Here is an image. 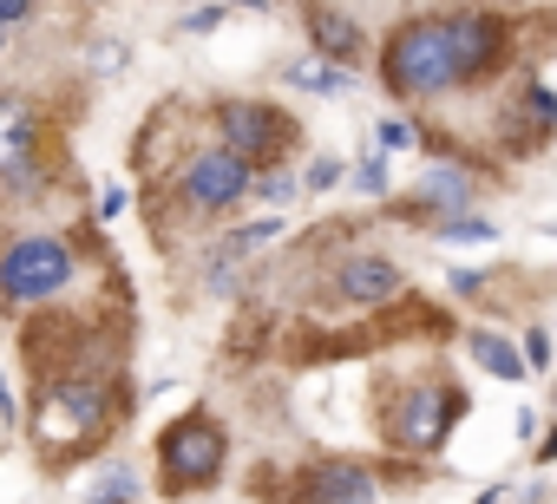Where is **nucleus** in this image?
Returning a JSON list of instances; mask_svg holds the SVG:
<instances>
[{
  "label": "nucleus",
  "instance_id": "1",
  "mask_svg": "<svg viewBox=\"0 0 557 504\" xmlns=\"http://www.w3.org/2000/svg\"><path fill=\"white\" fill-rule=\"evenodd\" d=\"M125 419V387L112 374H66L40 387L34 406V445L53 471H73L79 458H92Z\"/></svg>",
  "mask_w": 557,
  "mask_h": 504
},
{
  "label": "nucleus",
  "instance_id": "2",
  "mask_svg": "<svg viewBox=\"0 0 557 504\" xmlns=\"http://www.w3.org/2000/svg\"><path fill=\"white\" fill-rule=\"evenodd\" d=\"M374 66H381V86H387L400 105H433V99L459 92L446 14H407V21H394L387 40L374 47Z\"/></svg>",
  "mask_w": 557,
  "mask_h": 504
},
{
  "label": "nucleus",
  "instance_id": "3",
  "mask_svg": "<svg viewBox=\"0 0 557 504\" xmlns=\"http://www.w3.org/2000/svg\"><path fill=\"white\" fill-rule=\"evenodd\" d=\"M466 413H472V400L453 374H413L381 400V439L407 458H433L459 432Z\"/></svg>",
  "mask_w": 557,
  "mask_h": 504
},
{
  "label": "nucleus",
  "instance_id": "4",
  "mask_svg": "<svg viewBox=\"0 0 557 504\" xmlns=\"http://www.w3.org/2000/svg\"><path fill=\"white\" fill-rule=\"evenodd\" d=\"M249 190H256V164L236 158V151L216 144V138H197V144L177 158V171H171V203H177L184 216H197V223L236 216V210L249 203Z\"/></svg>",
  "mask_w": 557,
  "mask_h": 504
},
{
  "label": "nucleus",
  "instance_id": "5",
  "mask_svg": "<svg viewBox=\"0 0 557 504\" xmlns=\"http://www.w3.org/2000/svg\"><path fill=\"white\" fill-rule=\"evenodd\" d=\"M79 282V249L53 229H27L0 249V315L8 308H40L60 302Z\"/></svg>",
  "mask_w": 557,
  "mask_h": 504
},
{
  "label": "nucleus",
  "instance_id": "6",
  "mask_svg": "<svg viewBox=\"0 0 557 504\" xmlns=\"http://www.w3.org/2000/svg\"><path fill=\"white\" fill-rule=\"evenodd\" d=\"M203 118H210V138H216V144H230L236 158H249L256 171L296 164L302 125L289 118V105H275V99H210V105H203Z\"/></svg>",
  "mask_w": 557,
  "mask_h": 504
},
{
  "label": "nucleus",
  "instance_id": "7",
  "mask_svg": "<svg viewBox=\"0 0 557 504\" xmlns=\"http://www.w3.org/2000/svg\"><path fill=\"white\" fill-rule=\"evenodd\" d=\"M151 458H158V484H164L171 497H184V491H210V484L223 478V465H230V432H223L216 413L190 406V413H177V419L158 432Z\"/></svg>",
  "mask_w": 557,
  "mask_h": 504
},
{
  "label": "nucleus",
  "instance_id": "8",
  "mask_svg": "<svg viewBox=\"0 0 557 504\" xmlns=\"http://www.w3.org/2000/svg\"><path fill=\"white\" fill-rule=\"evenodd\" d=\"M446 27H453V73H459V92H472V86H485L492 73H505L518 27H511L498 8H453Z\"/></svg>",
  "mask_w": 557,
  "mask_h": 504
},
{
  "label": "nucleus",
  "instance_id": "9",
  "mask_svg": "<svg viewBox=\"0 0 557 504\" xmlns=\"http://www.w3.org/2000/svg\"><path fill=\"white\" fill-rule=\"evenodd\" d=\"M479 197H485L479 164L459 158V151H453V158L433 151L426 171H420V184H413L407 203H394V210H407V216H420V223H440V216H466V210H479Z\"/></svg>",
  "mask_w": 557,
  "mask_h": 504
},
{
  "label": "nucleus",
  "instance_id": "10",
  "mask_svg": "<svg viewBox=\"0 0 557 504\" xmlns=\"http://www.w3.org/2000/svg\"><path fill=\"white\" fill-rule=\"evenodd\" d=\"M329 289L348 302V308H387L407 295V269L387 256V249H342V256L329 263Z\"/></svg>",
  "mask_w": 557,
  "mask_h": 504
},
{
  "label": "nucleus",
  "instance_id": "11",
  "mask_svg": "<svg viewBox=\"0 0 557 504\" xmlns=\"http://www.w3.org/2000/svg\"><path fill=\"white\" fill-rule=\"evenodd\" d=\"M40 184V112L21 92H0V190Z\"/></svg>",
  "mask_w": 557,
  "mask_h": 504
},
{
  "label": "nucleus",
  "instance_id": "12",
  "mask_svg": "<svg viewBox=\"0 0 557 504\" xmlns=\"http://www.w3.org/2000/svg\"><path fill=\"white\" fill-rule=\"evenodd\" d=\"M296 491H302V504H374L381 478L361 458H315V465H302Z\"/></svg>",
  "mask_w": 557,
  "mask_h": 504
},
{
  "label": "nucleus",
  "instance_id": "13",
  "mask_svg": "<svg viewBox=\"0 0 557 504\" xmlns=\"http://www.w3.org/2000/svg\"><path fill=\"white\" fill-rule=\"evenodd\" d=\"M550 131H557V99H550V86L531 79L518 99H505V112H498V144H511V158H537Z\"/></svg>",
  "mask_w": 557,
  "mask_h": 504
},
{
  "label": "nucleus",
  "instance_id": "14",
  "mask_svg": "<svg viewBox=\"0 0 557 504\" xmlns=\"http://www.w3.org/2000/svg\"><path fill=\"white\" fill-rule=\"evenodd\" d=\"M309 53H315V60H329V66L361 73L374 47H368V34H361V21H355V14H342V8H329V0H315V8H309Z\"/></svg>",
  "mask_w": 557,
  "mask_h": 504
},
{
  "label": "nucleus",
  "instance_id": "15",
  "mask_svg": "<svg viewBox=\"0 0 557 504\" xmlns=\"http://www.w3.org/2000/svg\"><path fill=\"white\" fill-rule=\"evenodd\" d=\"M466 354H472L492 380H524V374H531L524 354H518V341L498 335V328H466Z\"/></svg>",
  "mask_w": 557,
  "mask_h": 504
},
{
  "label": "nucleus",
  "instance_id": "16",
  "mask_svg": "<svg viewBox=\"0 0 557 504\" xmlns=\"http://www.w3.org/2000/svg\"><path fill=\"white\" fill-rule=\"evenodd\" d=\"M283 86H296V92H315V99H342L348 86H355V73L348 66H329V60H289L283 66Z\"/></svg>",
  "mask_w": 557,
  "mask_h": 504
},
{
  "label": "nucleus",
  "instance_id": "17",
  "mask_svg": "<svg viewBox=\"0 0 557 504\" xmlns=\"http://www.w3.org/2000/svg\"><path fill=\"white\" fill-rule=\"evenodd\" d=\"M138 491H145L138 465H119V458L86 478V504H138Z\"/></svg>",
  "mask_w": 557,
  "mask_h": 504
},
{
  "label": "nucleus",
  "instance_id": "18",
  "mask_svg": "<svg viewBox=\"0 0 557 504\" xmlns=\"http://www.w3.org/2000/svg\"><path fill=\"white\" fill-rule=\"evenodd\" d=\"M296 197H309V190H302V177H296V164L256 171V190H249V203H269V210H283V203H296Z\"/></svg>",
  "mask_w": 557,
  "mask_h": 504
},
{
  "label": "nucleus",
  "instance_id": "19",
  "mask_svg": "<svg viewBox=\"0 0 557 504\" xmlns=\"http://www.w3.org/2000/svg\"><path fill=\"white\" fill-rule=\"evenodd\" d=\"M374 144H381L387 158H394V151H426V131H420L407 112H394V118H381V125H374Z\"/></svg>",
  "mask_w": 557,
  "mask_h": 504
},
{
  "label": "nucleus",
  "instance_id": "20",
  "mask_svg": "<svg viewBox=\"0 0 557 504\" xmlns=\"http://www.w3.org/2000/svg\"><path fill=\"white\" fill-rule=\"evenodd\" d=\"M433 236H440V242H492L498 229H492L479 210H466V216H440V223H433Z\"/></svg>",
  "mask_w": 557,
  "mask_h": 504
},
{
  "label": "nucleus",
  "instance_id": "21",
  "mask_svg": "<svg viewBox=\"0 0 557 504\" xmlns=\"http://www.w3.org/2000/svg\"><path fill=\"white\" fill-rule=\"evenodd\" d=\"M355 184L368 190V197H387V151L374 144V151H361V164H355Z\"/></svg>",
  "mask_w": 557,
  "mask_h": 504
},
{
  "label": "nucleus",
  "instance_id": "22",
  "mask_svg": "<svg viewBox=\"0 0 557 504\" xmlns=\"http://www.w3.org/2000/svg\"><path fill=\"white\" fill-rule=\"evenodd\" d=\"M342 177H348V164H342V158H315V164L302 171V190H309V197H322V190H335Z\"/></svg>",
  "mask_w": 557,
  "mask_h": 504
},
{
  "label": "nucleus",
  "instance_id": "23",
  "mask_svg": "<svg viewBox=\"0 0 557 504\" xmlns=\"http://www.w3.org/2000/svg\"><path fill=\"white\" fill-rule=\"evenodd\" d=\"M518 354H524V367H531V374H550V328H524Z\"/></svg>",
  "mask_w": 557,
  "mask_h": 504
},
{
  "label": "nucleus",
  "instance_id": "24",
  "mask_svg": "<svg viewBox=\"0 0 557 504\" xmlns=\"http://www.w3.org/2000/svg\"><path fill=\"white\" fill-rule=\"evenodd\" d=\"M223 27V8H190L184 14V34H216Z\"/></svg>",
  "mask_w": 557,
  "mask_h": 504
},
{
  "label": "nucleus",
  "instance_id": "25",
  "mask_svg": "<svg viewBox=\"0 0 557 504\" xmlns=\"http://www.w3.org/2000/svg\"><path fill=\"white\" fill-rule=\"evenodd\" d=\"M125 216V184H106V197H99V223H119Z\"/></svg>",
  "mask_w": 557,
  "mask_h": 504
},
{
  "label": "nucleus",
  "instance_id": "26",
  "mask_svg": "<svg viewBox=\"0 0 557 504\" xmlns=\"http://www.w3.org/2000/svg\"><path fill=\"white\" fill-rule=\"evenodd\" d=\"M485 282H492L485 269H453V295H479Z\"/></svg>",
  "mask_w": 557,
  "mask_h": 504
},
{
  "label": "nucleus",
  "instance_id": "27",
  "mask_svg": "<svg viewBox=\"0 0 557 504\" xmlns=\"http://www.w3.org/2000/svg\"><path fill=\"white\" fill-rule=\"evenodd\" d=\"M0 426H21V406H14V387H8V374H0Z\"/></svg>",
  "mask_w": 557,
  "mask_h": 504
},
{
  "label": "nucleus",
  "instance_id": "28",
  "mask_svg": "<svg viewBox=\"0 0 557 504\" xmlns=\"http://www.w3.org/2000/svg\"><path fill=\"white\" fill-rule=\"evenodd\" d=\"M34 14V0H0V27H14V21H27Z\"/></svg>",
  "mask_w": 557,
  "mask_h": 504
},
{
  "label": "nucleus",
  "instance_id": "29",
  "mask_svg": "<svg viewBox=\"0 0 557 504\" xmlns=\"http://www.w3.org/2000/svg\"><path fill=\"white\" fill-rule=\"evenodd\" d=\"M505 497H511L505 484H492V491H479V504H505Z\"/></svg>",
  "mask_w": 557,
  "mask_h": 504
},
{
  "label": "nucleus",
  "instance_id": "30",
  "mask_svg": "<svg viewBox=\"0 0 557 504\" xmlns=\"http://www.w3.org/2000/svg\"><path fill=\"white\" fill-rule=\"evenodd\" d=\"M498 8H531V0H498Z\"/></svg>",
  "mask_w": 557,
  "mask_h": 504
},
{
  "label": "nucleus",
  "instance_id": "31",
  "mask_svg": "<svg viewBox=\"0 0 557 504\" xmlns=\"http://www.w3.org/2000/svg\"><path fill=\"white\" fill-rule=\"evenodd\" d=\"M0 47H8V27H0Z\"/></svg>",
  "mask_w": 557,
  "mask_h": 504
}]
</instances>
